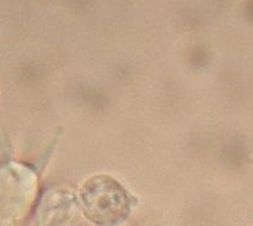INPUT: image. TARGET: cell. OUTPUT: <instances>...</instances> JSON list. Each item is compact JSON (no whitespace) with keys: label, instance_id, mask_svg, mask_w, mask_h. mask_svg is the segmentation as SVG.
Returning <instances> with one entry per match:
<instances>
[{"label":"cell","instance_id":"cell-1","mask_svg":"<svg viewBox=\"0 0 253 226\" xmlns=\"http://www.w3.org/2000/svg\"><path fill=\"white\" fill-rule=\"evenodd\" d=\"M81 194L87 210L98 219L118 218L128 210V194L111 177L99 176L89 179Z\"/></svg>","mask_w":253,"mask_h":226}]
</instances>
